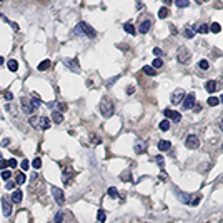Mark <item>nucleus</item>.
Here are the masks:
<instances>
[{
    "mask_svg": "<svg viewBox=\"0 0 223 223\" xmlns=\"http://www.w3.org/2000/svg\"><path fill=\"white\" fill-rule=\"evenodd\" d=\"M175 5L178 8H187L188 5H190V2H188V0H175Z\"/></svg>",
    "mask_w": 223,
    "mask_h": 223,
    "instance_id": "28",
    "label": "nucleus"
},
{
    "mask_svg": "<svg viewBox=\"0 0 223 223\" xmlns=\"http://www.w3.org/2000/svg\"><path fill=\"white\" fill-rule=\"evenodd\" d=\"M210 32V27L206 25V23H202L200 27H198V33H208Z\"/></svg>",
    "mask_w": 223,
    "mask_h": 223,
    "instance_id": "36",
    "label": "nucleus"
},
{
    "mask_svg": "<svg viewBox=\"0 0 223 223\" xmlns=\"http://www.w3.org/2000/svg\"><path fill=\"white\" fill-rule=\"evenodd\" d=\"M221 148H223V147H221Z\"/></svg>",
    "mask_w": 223,
    "mask_h": 223,
    "instance_id": "60",
    "label": "nucleus"
},
{
    "mask_svg": "<svg viewBox=\"0 0 223 223\" xmlns=\"http://www.w3.org/2000/svg\"><path fill=\"white\" fill-rule=\"evenodd\" d=\"M158 127H160V130H162V132H168V130H170V122L165 118V120H162V122H160Z\"/></svg>",
    "mask_w": 223,
    "mask_h": 223,
    "instance_id": "24",
    "label": "nucleus"
},
{
    "mask_svg": "<svg viewBox=\"0 0 223 223\" xmlns=\"http://www.w3.org/2000/svg\"><path fill=\"white\" fill-rule=\"evenodd\" d=\"M48 67H50V60H43V62H40V64H38V70L43 72V70H47Z\"/></svg>",
    "mask_w": 223,
    "mask_h": 223,
    "instance_id": "33",
    "label": "nucleus"
},
{
    "mask_svg": "<svg viewBox=\"0 0 223 223\" xmlns=\"http://www.w3.org/2000/svg\"><path fill=\"white\" fill-rule=\"evenodd\" d=\"M53 223H64V211H59V213H57Z\"/></svg>",
    "mask_w": 223,
    "mask_h": 223,
    "instance_id": "38",
    "label": "nucleus"
},
{
    "mask_svg": "<svg viewBox=\"0 0 223 223\" xmlns=\"http://www.w3.org/2000/svg\"><path fill=\"white\" fill-rule=\"evenodd\" d=\"M162 65H163V60H162V59H155V60H153V64H152L153 69H160Z\"/></svg>",
    "mask_w": 223,
    "mask_h": 223,
    "instance_id": "41",
    "label": "nucleus"
},
{
    "mask_svg": "<svg viewBox=\"0 0 223 223\" xmlns=\"http://www.w3.org/2000/svg\"><path fill=\"white\" fill-rule=\"evenodd\" d=\"M12 98H13V95H12V92H7V93H5V100H7V102H10Z\"/></svg>",
    "mask_w": 223,
    "mask_h": 223,
    "instance_id": "50",
    "label": "nucleus"
},
{
    "mask_svg": "<svg viewBox=\"0 0 223 223\" xmlns=\"http://www.w3.org/2000/svg\"><path fill=\"white\" fill-rule=\"evenodd\" d=\"M135 152H137V153H145V152H147V142L138 140V142L135 143Z\"/></svg>",
    "mask_w": 223,
    "mask_h": 223,
    "instance_id": "15",
    "label": "nucleus"
},
{
    "mask_svg": "<svg viewBox=\"0 0 223 223\" xmlns=\"http://www.w3.org/2000/svg\"><path fill=\"white\" fill-rule=\"evenodd\" d=\"M8 143H10V140H8V138H3V140H2V145H3V147H5V145H8Z\"/></svg>",
    "mask_w": 223,
    "mask_h": 223,
    "instance_id": "52",
    "label": "nucleus"
},
{
    "mask_svg": "<svg viewBox=\"0 0 223 223\" xmlns=\"http://www.w3.org/2000/svg\"><path fill=\"white\" fill-rule=\"evenodd\" d=\"M7 67H8V70H10V72H17L18 70V62L12 59V60L7 62Z\"/></svg>",
    "mask_w": 223,
    "mask_h": 223,
    "instance_id": "21",
    "label": "nucleus"
},
{
    "mask_svg": "<svg viewBox=\"0 0 223 223\" xmlns=\"http://www.w3.org/2000/svg\"><path fill=\"white\" fill-rule=\"evenodd\" d=\"M170 30H172V33H173V35H175V33H177V28L173 27V25H170Z\"/></svg>",
    "mask_w": 223,
    "mask_h": 223,
    "instance_id": "54",
    "label": "nucleus"
},
{
    "mask_svg": "<svg viewBox=\"0 0 223 223\" xmlns=\"http://www.w3.org/2000/svg\"><path fill=\"white\" fill-rule=\"evenodd\" d=\"M195 93H188V95H185V98H183V108L185 110H192L193 107H195Z\"/></svg>",
    "mask_w": 223,
    "mask_h": 223,
    "instance_id": "7",
    "label": "nucleus"
},
{
    "mask_svg": "<svg viewBox=\"0 0 223 223\" xmlns=\"http://www.w3.org/2000/svg\"><path fill=\"white\" fill-rule=\"evenodd\" d=\"M163 3H165V5H170V3H172V0H163Z\"/></svg>",
    "mask_w": 223,
    "mask_h": 223,
    "instance_id": "55",
    "label": "nucleus"
},
{
    "mask_svg": "<svg viewBox=\"0 0 223 223\" xmlns=\"http://www.w3.org/2000/svg\"><path fill=\"white\" fill-rule=\"evenodd\" d=\"M27 182V178H25V175L20 172V173H17V177H15V183L17 185H23V183Z\"/></svg>",
    "mask_w": 223,
    "mask_h": 223,
    "instance_id": "27",
    "label": "nucleus"
},
{
    "mask_svg": "<svg viewBox=\"0 0 223 223\" xmlns=\"http://www.w3.org/2000/svg\"><path fill=\"white\" fill-rule=\"evenodd\" d=\"M208 107H216L218 103H220V98H216V97H210V98L206 100Z\"/></svg>",
    "mask_w": 223,
    "mask_h": 223,
    "instance_id": "30",
    "label": "nucleus"
},
{
    "mask_svg": "<svg viewBox=\"0 0 223 223\" xmlns=\"http://www.w3.org/2000/svg\"><path fill=\"white\" fill-rule=\"evenodd\" d=\"M75 33H77V35H87V37H90V38H93L97 35L95 28L90 27L88 23H85V22H80L78 25L75 27Z\"/></svg>",
    "mask_w": 223,
    "mask_h": 223,
    "instance_id": "2",
    "label": "nucleus"
},
{
    "mask_svg": "<svg viewBox=\"0 0 223 223\" xmlns=\"http://www.w3.org/2000/svg\"><path fill=\"white\" fill-rule=\"evenodd\" d=\"M72 175H74V170H72L70 165H67V167L64 168V183L65 185H70V178Z\"/></svg>",
    "mask_w": 223,
    "mask_h": 223,
    "instance_id": "13",
    "label": "nucleus"
},
{
    "mask_svg": "<svg viewBox=\"0 0 223 223\" xmlns=\"http://www.w3.org/2000/svg\"><path fill=\"white\" fill-rule=\"evenodd\" d=\"M153 53H155V55H157V57H158V59H160V57H162V55H163L162 48H158V47H155V48H153Z\"/></svg>",
    "mask_w": 223,
    "mask_h": 223,
    "instance_id": "46",
    "label": "nucleus"
},
{
    "mask_svg": "<svg viewBox=\"0 0 223 223\" xmlns=\"http://www.w3.org/2000/svg\"><path fill=\"white\" fill-rule=\"evenodd\" d=\"M2 210H3V215H5V216H10V213H12V202L8 200L7 197L2 198Z\"/></svg>",
    "mask_w": 223,
    "mask_h": 223,
    "instance_id": "11",
    "label": "nucleus"
},
{
    "mask_svg": "<svg viewBox=\"0 0 223 223\" xmlns=\"http://www.w3.org/2000/svg\"><path fill=\"white\" fill-rule=\"evenodd\" d=\"M23 200V192L22 190H15L12 193V202L13 203H20Z\"/></svg>",
    "mask_w": 223,
    "mask_h": 223,
    "instance_id": "17",
    "label": "nucleus"
},
{
    "mask_svg": "<svg viewBox=\"0 0 223 223\" xmlns=\"http://www.w3.org/2000/svg\"><path fill=\"white\" fill-rule=\"evenodd\" d=\"M20 103H22V110H23V113H27V115H32L33 112H35V108L30 105V98H27V97H23V98H20Z\"/></svg>",
    "mask_w": 223,
    "mask_h": 223,
    "instance_id": "9",
    "label": "nucleus"
},
{
    "mask_svg": "<svg viewBox=\"0 0 223 223\" xmlns=\"http://www.w3.org/2000/svg\"><path fill=\"white\" fill-rule=\"evenodd\" d=\"M92 138H93V140H92L93 143H102V138H100V137H97V135H92Z\"/></svg>",
    "mask_w": 223,
    "mask_h": 223,
    "instance_id": "49",
    "label": "nucleus"
},
{
    "mask_svg": "<svg viewBox=\"0 0 223 223\" xmlns=\"http://www.w3.org/2000/svg\"><path fill=\"white\" fill-rule=\"evenodd\" d=\"M185 147L188 150H197L198 147H200V138H198L197 135H188V137L185 138Z\"/></svg>",
    "mask_w": 223,
    "mask_h": 223,
    "instance_id": "4",
    "label": "nucleus"
},
{
    "mask_svg": "<svg viewBox=\"0 0 223 223\" xmlns=\"http://www.w3.org/2000/svg\"><path fill=\"white\" fill-rule=\"evenodd\" d=\"M190 59H192V53H190V50H188L187 47H180V48H178V53H177V60L180 62V64L187 65L188 62H190Z\"/></svg>",
    "mask_w": 223,
    "mask_h": 223,
    "instance_id": "3",
    "label": "nucleus"
},
{
    "mask_svg": "<svg viewBox=\"0 0 223 223\" xmlns=\"http://www.w3.org/2000/svg\"><path fill=\"white\" fill-rule=\"evenodd\" d=\"M15 167H18L17 160L15 158H10V160H8V168H15Z\"/></svg>",
    "mask_w": 223,
    "mask_h": 223,
    "instance_id": "44",
    "label": "nucleus"
},
{
    "mask_svg": "<svg viewBox=\"0 0 223 223\" xmlns=\"http://www.w3.org/2000/svg\"><path fill=\"white\" fill-rule=\"evenodd\" d=\"M3 62H5L3 60V57H0V65H3Z\"/></svg>",
    "mask_w": 223,
    "mask_h": 223,
    "instance_id": "57",
    "label": "nucleus"
},
{
    "mask_svg": "<svg viewBox=\"0 0 223 223\" xmlns=\"http://www.w3.org/2000/svg\"><path fill=\"white\" fill-rule=\"evenodd\" d=\"M30 105L33 107V108H38V107H40V100H38V98H35V97H32V98H30Z\"/></svg>",
    "mask_w": 223,
    "mask_h": 223,
    "instance_id": "39",
    "label": "nucleus"
},
{
    "mask_svg": "<svg viewBox=\"0 0 223 223\" xmlns=\"http://www.w3.org/2000/svg\"><path fill=\"white\" fill-rule=\"evenodd\" d=\"M170 148H172V143L168 142V140H160L158 142V150L160 152H168Z\"/></svg>",
    "mask_w": 223,
    "mask_h": 223,
    "instance_id": "16",
    "label": "nucleus"
},
{
    "mask_svg": "<svg viewBox=\"0 0 223 223\" xmlns=\"http://www.w3.org/2000/svg\"><path fill=\"white\" fill-rule=\"evenodd\" d=\"M38 123H40V117L30 115V118H28V125H32V127H38Z\"/></svg>",
    "mask_w": 223,
    "mask_h": 223,
    "instance_id": "26",
    "label": "nucleus"
},
{
    "mask_svg": "<svg viewBox=\"0 0 223 223\" xmlns=\"http://www.w3.org/2000/svg\"><path fill=\"white\" fill-rule=\"evenodd\" d=\"M210 32L211 33H220L221 32V25L218 22H213L211 25H210Z\"/></svg>",
    "mask_w": 223,
    "mask_h": 223,
    "instance_id": "25",
    "label": "nucleus"
},
{
    "mask_svg": "<svg viewBox=\"0 0 223 223\" xmlns=\"http://www.w3.org/2000/svg\"><path fill=\"white\" fill-rule=\"evenodd\" d=\"M218 88H221V83L216 82V80H208L205 83V90L208 92V93H215Z\"/></svg>",
    "mask_w": 223,
    "mask_h": 223,
    "instance_id": "10",
    "label": "nucleus"
},
{
    "mask_svg": "<svg viewBox=\"0 0 223 223\" xmlns=\"http://www.w3.org/2000/svg\"><path fill=\"white\" fill-rule=\"evenodd\" d=\"M57 107H59V110H62V112H65V110H67V105H65V103H59Z\"/></svg>",
    "mask_w": 223,
    "mask_h": 223,
    "instance_id": "51",
    "label": "nucleus"
},
{
    "mask_svg": "<svg viewBox=\"0 0 223 223\" xmlns=\"http://www.w3.org/2000/svg\"><path fill=\"white\" fill-rule=\"evenodd\" d=\"M198 203H200V198H195V200H193V206H197Z\"/></svg>",
    "mask_w": 223,
    "mask_h": 223,
    "instance_id": "53",
    "label": "nucleus"
},
{
    "mask_svg": "<svg viewBox=\"0 0 223 223\" xmlns=\"http://www.w3.org/2000/svg\"><path fill=\"white\" fill-rule=\"evenodd\" d=\"M65 64H67V67H70V69H74L75 72H78L80 70V67H78V62H77V59H74V60H65Z\"/></svg>",
    "mask_w": 223,
    "mask_h": 223,
    "instance_id": "22",
    "label": "nucleus"
},
{
    "mask_svg": "<svg viewBox=\"0 0 223 223\" xmlns=\"http://www.w3.org/2000/svg\"><path fill=\"white\" fill-rule=\"evenodd\" d=\"M52 197H53V200L59 203V205H64L65 203V195H64V192H62L60 188L52 187Z\"/></svg>",
    "mask_w": 223,
    "mask_h": 223,
    "instance_id": "6",
    "label": "nucleus"
},
{
    "mask_svg": "<svg viewBox=\"0 0 223 223\" xmlns=\"http://www.w3.org/2000/svg\"><path fill=\"white\" fill-rule=\"evenodd\" d=\"M158 17H160V18H167V17H168V8H167V7H162V8H160V10H158Z\"/></svg>",
    "mask_w": 223,
    "mask_h": 223,
    "instance_id": "35",
    "label": "nucleus"
},
{
    "mask_svg": "<svg viewBox=\"0 0 223 223\" xmlns=\"http://www.w3.org/2000/svg\"><path fill=\"white\" fill-rule=\"evenodd\" d=\"M0 160H2V153H0Z\"/></svg>",
    "mask_w": 223,
    "mask_h": 223,
    "instance_id": "59",
    "label": "nucleus"
},
{
    "mask_svg": "<svg viewBox=\"0 0 223 223\" xmlns=\"http://www.w3.org/2000/svg\"><path fill=\"white\" fill-rule=\"evenodd\" d=\"M155 160L158 162V165H160V167H163V165H165V162H163V157H162V155H158V157L155 158Z\"/></svg>",
    "mask_w": 223,
    "mask_h": 223,
    "instance_id": "48",
    "label": "nucleus"
},
{
    "mask_svg": "<svg viewBox=\"0 0 223 223\" xmlns=\"http://www.w3.org/2000/svg\"><path fill=\"white\" fill-rule=\"evenodd\" d=\"M98 110H100V113H102V117H105V118H110L112 115H113V102H112L108 97H103V98L100 100V103H98Z\"/></svg>",
    "mask_w": 223,
    "mask_h": 223,
    "instance_id": "1",
    "label": "nucleus"
},
{
    "mask_svg": "<svg viewBox=\"0 0 223 223\" xmlns=\"http://www.w3.org/2000/svg\"><path fill=\"white\" fill-rule=\"evenodd\" d=\"M20 168L23 172L25 170H28V168H30V162H28V160H22V163H20Z\"/></svg>",
    "mask_w": 223,
    "mask_h": 223,
    "instance_id": "42",
    "label": "nucleus"
},
{
    "mask_svg": "<svg viewBox=\"0 0 223 223\" xmlns=\"http://www.w3.org/2000/svg\"><path fill=\"white\" fill-rule=\"evenodd\" d=\"M183 98H185V90L177 88V90H173V93L170 97V102H172V105H178V103L183 102Z\"/></svg>",
    "mask_w": 223,
    "mask_h": 223,
    "instance_id": "5",
    "label": "nucleus"
},
{
    "mask_svg": "<svg viewBox=\"0 0 223 223\" xmlns=\"http://www.w3.org/2000/svg\"><path fill=\"white\" fill-rule=\"evenodd\" d=\"M10 177H12V173H10V170H2V175H0V178H3V180H10Z\"/></svg>",
    "mask_w": 223,
    "mask_h": 223,
    "instance_id": "37",
    "label": "nucleus"
},
{
    "mask_svg": "<svg viewBox=\"0 0 223 223\" xmlns=\"http://www.w3.org/2000/svg\"><path fill=\"white\" fill-rule=\"evenodd\" d=\"M8 167V160H0V170H5Z\"/></svg>",
    "mask_w": 223,
    "mask_h": 223,
    "instance_id": "45",
    "label": "nucleus"
},
{
    "mask_svg": "<svg viewBox=\"0 0 223 223\" xmlns=\"http://www.w3.org/2000/svg\"><path fill=\"white\" fill-rule=\"evenodd\" d=\"M143 74H145V75H148V77H155V75H157V72H155L153 67L145 65V67H143Z\"/></svg>",
    "mask_w": 223,
    "mask_h": 223,
    "instance_id": "23",
    "label": "nucleus"
},
{
    "mask_svg": "<svg viewBox=\"0 0 223 223\" xmlns=\"http://www.w3.org/2000/svg\"><path fill=\"white\" fill-rule=\"evenodd\" d=\"M107 195H108V197H112V198H118L117 188H115V187H110L108 190H107Z\"/></svg>",
    "mask_w": 223,
    "mask_h": 223,
    "instance_id": "32",
    "label": "nucleus"
},
{
    "mask_svg": "<svg viewBox=\"0 0 223 223\" xmlns=\"http://www.w3.org/2000/svg\"><path fill=\"white\" fill-rule=\"evenodd\" d=\"M52 120L55 123H62V122H64V115H62V112H59V110L52 112Z\"/></svg>",
    "mask_w": 223,
    "mask_h": 223,
    "instance_id": "19",
    "label": "nucleus"
},
{
    "mask_svg": "<svg viewBox=\"0 0 223 223\" xmlns=\"http://www.w3.org/2000/svg\"><path fill=\"white\" fill-rule=\"evenodd\" d=\"M220 130L223 132V118H221V122H220Z\"/></svg>",
    "mask_w": 223,
    "mask_h": 223,
    "instance_id": "56",
    "label": "nucleus"
},
{
    "mask_svg": "<svg viewBox=\"0 0 223 223\" xmlns=\"http://www.w3.org/2000/svg\"><path fill=\"white\" fill-rule=\"evenodd\" d=\"M32 167H33V168H40V167H42V160H40V158H35V160L32 162Z\"/></svg>",
    "mask_w": 223,
    "mask_h": 223,
    "instance_id": "43",
    "label": "nucleus"
},
{
    "mask_svg": "<svg viewBox=\"0 0 223 223\" xmlns=\"http://www.w3.org/2000/svg\"><path fill=\"white\" fill-rule=\"evenodd\" d=\"M38 128H42V130L50 128V118H47V117H40V123H38Z\"/></svg>",
    "mask_w": 223,
    "mask_h": 223,
    "instance_id": "20",
    "label": "nucleus"
},
{
    "mask_svg": "<svg viewBox=\"0 0 223 223\" xmlns=\"http://www.w3.org/2000/svg\"><path fill=\"white\" fill-rule=\"evenodd\" d=\"M123 28H125V32H128V33H132V35H135L137 33V28H135L132 23H125L123 25Z\"/></svg>",
    "mask_w": 223,
    "mask_h": 223,
    "instance_id": "29",
    "label": "nucleus"
},
{
    "mask_svg": "<svg viewBox=\"0 0 223 223\" xmlns=\"http://www.w3.org/2000/svg\"><path fill=\"white\" fill-rule=\"evenodd\" d=\"M220 103H223V93H221V97H220Z\"/></svg>",
    "mask_w": 223,
    "mask_h": 223,
    "instance_id": "58",
    "label": "nucleus"
},
{
    "mask_svg": "<svg viewBox=\"0 0 223 223\" xmlns=\"http://www.w3.org/2000/svg\"><path fill=\"white\" fill-rule=\"evenodd\" d=\"M13 187H15V182L7 180V188H8V190H13Z\"/></svg>",
    "mask_w": 223,
    "mask_h": 223,
    "instance_id": "47",
    "label": "nucleus"
},
{
    "mask_svg": "<svg viewBox=\"0 0 223 223\" xmlns=\"http://www.w3.org/2000/svg\"><path fill=\"white\" fill-rule=\"evenodd\" d=\"M163 115H165V118H172L173 122H177V123L182 120V113H178V112L172 110V108H165L163 110Z\"/></svg>",
    "mask_w": 223,
    "mask_h": 223,
    "instance_id": "8",
    "label": "nucleus"
},
{
    "mask_svg": "<svg viewBox=\"0 0 223 223\" xmlns=\"http://www.w3.org/2000/svg\"><path fill=\"white\" fill-rule=\"evenodd\" d=\"M120 178H122L123 182H132V173H130V170H127V172H123L122 175H120Z\"/></svg>",
    "mask_w": 223,
    "mask_h": 223,
    "instance_id": "34",
    "label": "nucleus"
},
{
    "mask_svg": "<svg viewBox=\"0 0 223 223\" xmlns=\"http://www.w3.org/2000/svg\"><path fill=\"white\" fill-rule=\"evenodd\" d=\"M198 67H200L202 70H208L210 64H208V60H200V62H198Z\"/></svg>",
    "mask_w": 223,
    "mask_h": 223,
    "instance_id": "40",
    "label": "nucleus"
},
{
    "mask_svg": "<svg viewBox=\"0 0 223 223\" xmlns=\"http://www.w3.org/2000/svg\"><path fill=\"white\" fill-rule=\"evenodd\" d=\"M150 27H152V22H150V20H145V22H142V23H140L138 32H140V33H143V35H145V33H148V32H150Z\"/></svg>",
    "mask_w": 223,
    "mask_h": 223,
    "instance_id": "14",
    "label": "nucleus"
},
{
    "mask_svg": "<svg viewBox=\"0 0 223 223\" xmlns=\"http://www.w3.org/2000/svg\"><path fill=\"white\" fill-rule=\"evenodd\" d=\"M175 195H177V198L178 200H182L185 205H190L192 203V198H190V195H187V193H183L182 190H175Z\"/></svg>",
    "mask_w": 223,
    "mask_h": 223,
    "instance_id": "12",
    "label": "nucleus"
},
{
    "mask_svg": "<svg viewBox=\"0 0 223 223\" xmlns=\"http://www.w3.org/2000/svg\"><path fill=\"white\" fill-rule=\"evenodd\" d=\"M97 220H98L100 223H105V220H107V213H105L103 210H98V213H97Z\"/></svg>",
    "mask_w": 223,
    "mask_h": 223,
    "instance_id": "31",
    "label": "nucleus"
},
{
    "mask_svg": "<svg viewBox=\"0 0 223 223\" xmlns=\"http://www.w3.org/2000/svg\"><path fill=\"white\" fill-rule=\"evenodd\" d=\"M195 30H193V27H190V25H187L185 28H183V37L185 38H193L195 37Z\"/></svg>",
    "mask_w": 223,
    "mask_h": 223,
    "instance_id": "18",
    "label": "nucleus"
}]
</instances>
